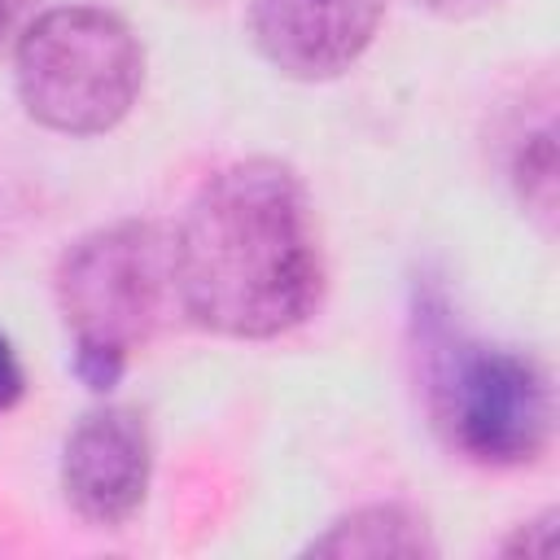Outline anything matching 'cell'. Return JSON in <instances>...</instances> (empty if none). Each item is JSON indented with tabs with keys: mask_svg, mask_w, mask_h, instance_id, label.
Wrapping results in <instances>:
<instances>
[{
	"mask_svg": "<svg viewBox=\"0 0 560 560\" xmlns=\"http://www.w3.org/2000/svg\"><path fill=\"white\" fill-rule=\"evenodd\" d=\"M22 389H26V376H22V363H18V350L9 346V337L0 332V411H9V407H18V398H22Z\"/></svg>",
	"mask_w": 560,
	"mask_h": 560,
	"instance_id": "obj_9",
	"label": "cell"
},
{
	"mask_svg": "<svg viewBox=\"0 0 560 560\" xmlns=\"http://www.w3.org/2000/svg\"><path fill=\"white\" fill-rule=\"evenodd\" d=\"M35 0H0V48L22 31V18L31 13Z\"/></svg>",
	"mask_w": 560,
	"mask_h": 560,
	"instance_id": "obj_11",
	"label": "cell"
},
{
	"mask_svg": "<svg viewBox=\"0 0 560 560\" xmlns=\"http://www.w3.org/2000/svg\"><path fill=\"white\" fill-rule=\"evenodd\" d=\"M61 490L92 525H122L149 490V429L131 407L88 411L61 451Z\"/></svg>",
	"mask_w": 560,
	"mask_h": 560,
	"instance_id": "obj_6",
	"label": "cell"
},
{
	"mask_svg": "<svg viewBox=\"0 0 560 560\" xmlns=\"http://www.w3.org/2000/svg\"><path fill=\"white\" fill-rule=\"evenodd\" d=\"M179 306L223 337H280L324 293V254L302 179L245 158L201 184L171 236Z\"/></svg>",
	"mask_w": 560,
	"mask_h": 560,
	"instance_id": "obj_1",
	"label": "cell"
},
{
	"mask_svg": "<svg viewBox=\"0 0 560 560\" xmlns=\"http://www.w3.org/2000/svg\"><path fill=\"white\" fill-rule=\"evenodd\" d=\"M411 4L424 9V13H438V18H468V13H477L494 0H411Z\"/></svg>",
	"mask_w": 560,
	"mask_h": 560,
	"instance_id": "obj_10",
	"label": "cell"
},
{
	"mask_svg": "<svg viewBox=\"0 0 560 560\" xmlns=\"http://www.w3.org/2000/svg\"><path fill=\"white\" fill-rule=\"evenodd\" d=\"M424 319V376L429 407L446 442L477 464H525L551 438L547 372L508 346L459 337L429 302Z\"/></svg>",
	"mask_w": 560,
	"mask_h": 560,
	"instance_id": "obj_2",
	"label": "cell"
},
{
	"mask_svg": "<svg viewBox=\"0 0 560 560\" xmlns=\"http://www.w3.org/2000/svg\"><path fill=\"white\" fill-rule=\"evenodd\" d=\"M512 184H516L521 206L529 214H538L542 228H551V219H556V136H551V122L521 136V144L512 153Z\"/></svg>",
	"mask_w": 560,
	"mask_h": 560,
	"instance_id": "obj_8",
	"label": "cell"
},
{
	"mask_svg": "<svg viewBox=\"0 0 560 560\" xmlns=\"http://www.w3.org/2000/svg\"><path fill=\"white\" fill-rule=\"evenodd\" d=\"M57 306L74 350L127 359L166 319L175 293L171 236L158 223H109L79 236L57 262Z\"/></svg>",
	"mask_w": 560,
	"mask_h": 560,
	"instance_id": "obj_4",
	"label": "cell"
},
{
	"mask_svg": "<svg viewBox=\"0 0 560 560\" xmlns=\"http://www.w3.org/2000/svg\"><path fill=\"white\" fill-rule=\"evenodd\" d=\"M311 556H433L424 521L398 503H372L332 521L319 538L306 542Z\"/></svg>",
	"mask_w": 560,
	"mask_h": 560,
	"instance_id": "obj_7",
	"label": "cell"
},
{
	"mask_svg": "<svg viewBox=\"0 0 560 560\" xmlns=\"http://www.w3.org/2000/svg\"><path fill=\"white\" fill-rule=\"evenodd\" d=\"M381 13L385 0H249V35L280 74L319 83L368 52Z\"/></svg>",
	"mask_w": 560,
	"mask_h": 560,
	"instance_id": "obj_5",
	"label": "cell"
},
{
	"mask_svg": "<svg viewBox=\"0 0 560 560\" xmlns=\"http://www.w3.org/2000/svg\"><path fill=\"white\" fill-rule=\"evenodd\" d=\"M140 79L144 52L109 9H48L18 39V96L35 122L61 136L118 127L140 96Z\"/></svg>",
	"mask_w": 560,
	"mask_h": 560,
	"instance_id": "obj_3",
	"label": "cell"
}]
</instances>
